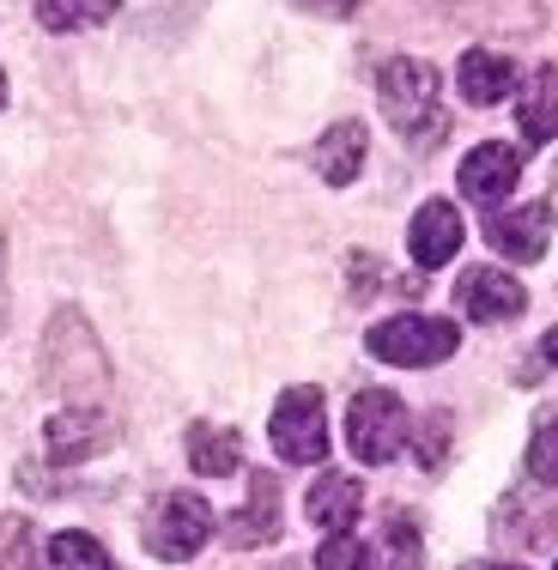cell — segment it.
Segmentation results:
<instances>
[{
    "label": "cell",
    "mask_w": 558,
    "mask_h": 570,
    "mask_svg": "<svg viewBox=\"0 0 558 570\" xmlns=\"http://www.w3.org/2000/svg\"><path fill=\"white\" fill-rule=\"evenodd\" d=\"M443 438H449V419H431V425H425V468H438V461H443V450H438Z\"/></svg>",
    "instance_id": "cell-23"
},
{
    "label": "cell",
    "mask_w": 558,
    "mask_h": 570,
    "mask_svg": "<svg viewBox=\"0 0 558 570\" xmlns=\"http://www.w3.org/2000/svg\"><path fill=\"white\" fill-rule=\"evenodd\" d=\"M456 304H461V316L468 322H516L528 309V292L516 285L503 267H468L461 274V285H456Z\"/></svg>",
    "instance_id": "cell-8"
},
{
    "label": "cell",
    "mask_w": 558,
    "mask_h": 570,
    "mask_svg": "<svg viewBox=\"0 0 558 570\" xmlns=\"http://www.w3.org/2000/svg\"><path fill=\"white\" fill-rule=\"evenodd\" d=\"M231 547H274L280 540V480L274 473H249V492H243L237 515L225 522Z\"/></svg>",
    "instance_id": "cell-10"
},
{
    "label": "cell",
    "mask_w": 558,
    "mask_h": 570,
    "mask_svg": "<svg viewBox=\"0 0 558 570\" xmlns=\"http://www.w3.org/2000/svg\"><path fill=\"white\" fill-rule=\"evenodd\" d=\"M540 346H547V358L558 364V328H552V334H547V341H540Z\"/></svg>",
    "instance_id": "cell-26"
},
{
    "label": "cell",
    "mask_w": 558,
    "mask_h": 570,
    "mask_svg": "<svg viewBox=\"0 0 558 570\" xmlns=\"http://www.w3.org/2000/svg\"><path fill=\"white\" fill-rule=\"evenodd\" d=\"M285 570H292V564H285Z\"/></svg>",
    "instance_id": "cell-29"
},
{
    "label": "cell",
    "mask_w": 558,
    "mask_h": 570,
    "mask_svg": "<svg viewBox=\"0 0 558 570\" xmlns=\"http://www.w3.org/2000/svg\"><path fill=\"white\" fill-rule=\"evenodd\" d=\"M528 473L540 485H558V406H540L535 438H528Z\"/></svg>",
    "instance_id": "cell-20"
},
{
    "label": "cell",
    "mask_w": 558,
    "mask_h": 570,
    "mask_svg": "<svg viewBox=\"0 0 558 570\" xmlns=\"http://www.w3.org/2000/svg\"><path fill=\"white\" fill-rule=\"evenodd\" d=\"M121 0H37V24L43 31H91V24L116 19Z\"/></svg>",
    "instance_id": "cell-18"
},
{
    "label": "cell",
    "mask_w": 558,
    "mask_h": 570,
    "mask_svg": "<svg viewBox=\"0 0 558 570\" xmlns=\"http://www.w3.org/2000/svg\"><path fill=\"white\" fill-rule=\"evenodd\" d=\"M43 564L49 570H116L110 552H104V540H91L86 528H67V534H56L43 547Z\"/></svg>",
    "instance_id": "cell-19"
},
{
    "label": "cell",
    "mask_w": 558,
    "mask_h": 570,
    "mask_svg": "<svg viewBox=\"0 0 558 570\" xmlns=\"http://www.w3.org/2000/svg\"><path fill=\"white\" fill-rule=\"evenodd\" d=\"M43 438H49V461L74 468V461L110 450V419H104V406H98V401H86V406H61V413L49 419Z\"/></svg>",
    "instance_id": "cell-9"
},
{
    "label": "cell",
    "mask_w": 558,
    "mask_h": 570,
    "mask_svg": "<svg viewBox=\"0 0 558 570\" xmlns=\"http://www.w3.org/2000/svg\"><path fill=\"white\" fill-rule=\"evenodd\" d=\"M364 570H419V528H413V515L389 510L383 534L364 540Z\"/></svg>",
    "instance_id": "cell-17"
},
{
    "label": "cell",
    "mask_w": 558,
    "mask_h": 570,
    "mask_svg": "<svg viewBox=\"0 0 558 570\" xmlns=\"http://www.w3.org/2000/svg\"><path fill=\"white\" fill-rule=\"evenodd\" d=\"M516 121H522V134H528L535 146L558 140V67H540V73H528L522 104H516Z\"/></svg>",
    "instance_id": "cell-15"
},
{
    "label": "cell",
    "mask_w": 558,
    "mask_h": 570,
    "mask_svg": "<svg viewBox=\"0 0 558 570\" xmlns=\"http://www.w3.org/2000/svg\"><path fill=\"white\" fill-rule=\"evenodd\" d=\"M0 104H7V67H0Z\"/></svg>",
    "instance_id": "cell-28"
},
{
    "label": "cell",
    "mask_w": 558,
    "mask_h": 570,
    "mask_svg": "<svg viewBox=\"0 0 558 570\" xmlns=\"http://www.w3.org/2000/svg\"><path fill=\"white\" fill-rule=\"evenodd\" d=\"M304 7H322V12H352L359 0H304Z\"/></svg>",
    "instance_id": "cell-24"
},
{
    "label": "cell",
    "mask_w": 558,
    "mask_h": 570,
    "mask_svg": "<svg viewBox=\"0 0 558 570\" xmlns=\"http://www.w3.org/2000/svg\"><path fill=\"white\" fill-rule=\"evenodd\" d=\"M188 468L200 480H225V473L243 468V438L231 425H195L188 431Z\"/></svg>",
    "instance_id": "cell-16"
},
{
    "label": "cell",
    "mask_w": 558,
    "mask_h": 570,
    "mask_svg": "<svg viewBox=\"0 0 558 570\" xmlns=\"http://www.w3.org/2000/svg\"><path fill=\"white\" fill-rule=\"evenodd\" d=\"M346 443H352V455H359L364 468H383V461L401 455V443H407V406H401V395H389V389H364V395H352V406H346Z\"/></svg>",
    "instance_id": "cell-3"
},
{
    "label": "cell",
    "mask_w": 558,
    "mask_h": 570,
    "mask_svg": "<svg viewBox=\"0 0 558 570\" xmlns=\"http://www.w3.org/2000/svg\"><path fill=\"white\" fill-rule=\"evenodd\" d=\"M267 438H274L280 461L292 468H316L329 455V413H322V389H285L274 419H267Z\"/></svg>",
    "instance_id": "cell-4"
},
{
    "label": "cell",
    "mask_w": 558,
    "mask_h": 570,
    "mask_svg": "<svg viewBox=\"0 0 558 570\" xmlns=\"http://www.w3.org/2000/svg\"><path fill=\"white\" fill-rule=\"evenodd\" d=\"M364 510V485L352 480V473H322L316 485H310L304 498V515L322 528V534H340V528H352Z\"/></svg>",
    "instance_id": "cell-12"
},
{
    "label": "cell",
    "mask_w": 558,
    "mask_h": 570,
    "mask_svg": "<svg viewBox=\"0 0 558 570\" xmlns=\"http://www.w3.org/2000/svg\"><path fill=\"white\" fill-rule=\"evenodd\" d=\"M473 570H522V564H473Z\"/></svg>",
    "instance_id": "cell-27"
},
{
    "label": "cell",
    "mask_w": 558,
    "mask_h": 570,
    "mask_svg": "<svg viewBox=\"0 0 558 570\" xmlns=\"http://www.w3.org/2000/svg\"><path fill=\"white\" fill-rule=\"evenodd\" d=\"M456 346H461V328L443 316H394V322H376L371 328V352L383 364H401V371L443 364Z\"/></svg>",
    "instance_id": "cell-2"
},
{
    "label": "cell",
    "mask_w": 558,
    "mask_h": 570,
    "mask_svg": "<svg viewBox=\"0 0 558 570\" xmlns=\"http://www.w3.org/2000/svg\"><path fill=\"white\" fill-rule=\"evenodd\" d=\"M316 570H364V540L352 534V528H340L334 540H322Z\"/></svg>",
    "instance_id": "cell-21"
},
{
    "label": "cell",
    "mask_w": 558,
    "mask_h": 570,
    "mask_svg": "<svg viewBox=\"0 0 558 570\" xmlns=\"http://www.w3.org/2000/svg\"><path fill=\"white\" fill-rule=\"evenodd\" d=\"M213 540V504L200 492H170L146 522V552L165 564H188Z\"/></svg>",
    "instance_id": "cell-5"
},
{
    "label": "cell",
    "mask_w": 558,
    "mask_h": 570,
    "mask_svg": "<svg viewBox=\"0 0 558 570\" xmlns=\"http://www.w3.org/2000/svg\"><path fill=\"white\" fill-rule=\"evenodd\" d=\"M0 322H7V243H0Z\"/></svg>",
    "instance_id": "cell-25"
},
{
    "label": "cell",
    "mask_w": 558,
    "mask_h": 570,
    "mask_svg": "<svg viewBox=\"0 0 558 570\" xmlns=\"http://www.w3.org/2000/svg\"><path fill=\"white\" fill-rule=\"evenodd\" d=\"M456 86H461V98H468V104L492 110V104L510 98L516 67H510V56H492V49H468V56H461V67H456Z\"/></svg>",
    "instance_id": "cell-13"
},
{
    "label": "cell",
    "mask_w": 558,
    "mask_h": 570,
    "mask_svg": "<svg viewBox=\"0 0 558 570\" xmlns=\"http://www.w3.org/2000/svg\"><path fill=\"white\" fill-rule=\"evenodd\" d=\"M486 243L503 262H540L552 243V207L547 200H522V207H492L486 213Z\"/></svg>",
    "instance_id": "cell-6"
},
{
    "label": "cell",
    "mask_w": 558,
    "mask_h": 570,
    "mask_svg": "<svg viewBox=\"0 0 558 570\" xmlns=\"http://www.w3.org/2000/svg\"><path fill=\"white\" fill-rule=\"evenodd\" d=\"M364 153H371V140H364V121H334V128L316 140V170H322V183L346 188L352 176L364 170Z\"/></svg>",
    "instance_id": "cell-14"
},
{
    "label": "cell",
    "mask_w": 558,
    "mask_h": 570,
    "mask_svg": "<svg viewBox=\"0 0 558 570\" xmlns=\"http://www.w3.org/2000/svg\"><path fill=\"white\" fill-rule=\"evenodd\" d=\"M383 91V116L394 121V134H407L413 146L438 140L443 134V104H438V67L413 61V56H394L376 79Z\"/></svg>",
    "instance_id": "cell-1"
},
{
    "label": "cell",
    "mask_w": 558,
    "mask_h": 570,
    "mask_svg": "<svg viewBox=\"0 0 558 570\" xmlns=\"http://www.w3.org/2000/svg\"><path fill=\"white\" fill-rule=\"evenodd\" d=\"M0 570H37L31 528H25V522H7V534H0Z\"/></svg>",
    "instance_id": "cell-22"
},
{
    "label": "cell",
    "mask_w": 558,
    "mask_h": 570,
    "mask_svg": "<svg viewBox=\"0 0 558 570\" xmlns=\"http://www.w3.org/2000/svg\"><path fill=\"white\" fill-rule=\"evenodd\" d=\"M407 249H413L419 267L456 262V249H461V213L449 207V200H425V207L413 213V225H407Z\"/></svg>",
    "instance_id": "cell-11"
},
{
    "label": "cell",
    "mask_w": 558,
    "mask_h": 570,
    "mask_svg": "<svg viewBox=\"0 0 558 570\" xmlns=\"http://www.w3.org/2000/svg\"><path fill=\"white\" fill-rule=\"evenodd\" d=\"M516 183H522V153L503 146V140H486V146H473V153L461 158V195L480 200L486 213L503 207Z\"/></svg>",
    "instance_id": "cell-7"
}]
</instances>
